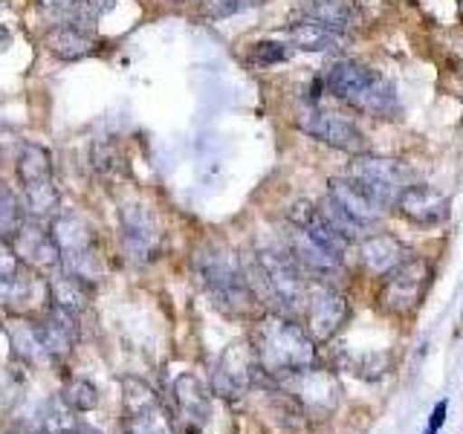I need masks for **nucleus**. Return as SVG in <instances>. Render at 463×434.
Segmentation results:
<instances>
[{
	"label": "nucleus",
	"mask_w": 463,
	"mask_h": 434,
	"mask_svg": "<svg viewBox=\"0 0 463 434\" xmlns=\"http://www.w3.org/2000/svg\"><path fill=\"white\" fill-rule=\"evenodd\" d=\"M255 354L260 371L275 380H293L301 371L316 365V342L289 318L272 316L258 327Z\"/></svg>",
	"instance_id": "obj_1"
},
{
	"label": "nucleus",
	"mask_w": 463,
	"mask_h": 434,
	"mask_svg": "<svg viewBox=\"0 0 463 434\" xmlns=\"http://www.w3.org/2000/svg\"><path fill=\"white\" fill-rule=\"evenodd\" d=\"M327 90L354 110L373 113V116H388L397 108V90L385 76L376 70L351 61V58H339L333 61L327 76H325Z\"/></svg>",
	"instance_id": "obj_2"
},
{
	"label": "nucleus",
	"mask_w": 463,
	"mask_h": 434,
	"mask_svg": "<svg viewBox=\"0 0 463 434\" xmlns=\"http://www.w3.org/2000/svg\"><path fill=\"white\" fill-rule=\"evenodd\" d=\"M194 269L217 307L243 313L252 304V284L246 278L238 255L221 243H203L194 255Z\"/></svg>",
	"instance_id": "obj_3"
},
{
	"label": "nucleus",
	"mask_w": 463,
	"mask_h": 434,
	"mask_svg": "<svg viewBox=\"0 0 463 434\" xmlns=\"http://www.w3.org/2000/svg\"><path fill=\"white\" fill-rule=\"evenodd\" d=\"M255 275L264 293L275 301V307L293 313L304 301V269L289 250L281 246H264L255 255Z\"/></svg>",
	"instance_id": "obj_4"
},
{
	"label": "nucleus",
	"mask_w": 463,
	"mask_h": 434,
	"mask_svg": "<svg viewBox=\"0 0 463 434\" xmlns=\"http://www.w3.org/2000/svg\"><path fill=\"white\" fill-rule=\"evenodd\" d=\"M431 284V264L426 258H405L400 267L385 275V287L380 293L383 310L405 316L423 304V296Z\"/></svg>",
	"instance_id": "obj_5"
},
{
	"label": "nucleus",
	"mask_w": 463,
	"mask_h": 434,
	"mask_svg": "<svg viewBox=\"0 0 463 434\" xmlns=\"http://www.w3.org/2000/svg\"><path fill=\"white\" fill-rule=\"evenodd\" d=\"M347 177L356 180L383 209L394 206L400 192L409 185V171L402 168V163L388 159V156H359V159H354Z\"/></svg>",
	"instance_id": "obj_6"
},
{
	"label": "nucleus",
	"mask_w": 463,
	"mask_h": 434,
	"mask_svg": "<svg viewBox=\"0 0 463 434\" xmlns=\"http://www.w3.org/2000/svg\"><path fill=\"white\" fill-rule=\"evenodd\" d=\"M260 373L264 371H260L255 347L250 342H232L214 371V394L238 400V394L250 391L260 380Z\"/></svg>",
	"instance_id": "obj_7"
},
{
	"label": "nucleus",
	"mask_w": 463,
	"mask_h": 434,
	"mask_svg": "<svg viewBox=\"0 0 463 434\" xmlns=\"http://www.w3.org/2000/svg\"><path fill=\"white\" fill-rule=\"evenodd\" d=\"M298 127L307 137L330 145V148H339V151H347V154L365 151V134H362V130L351 119H345V116H339V113L313 108L298 119Z\"/></svg>",
	"instance_id": "obj_8"
},
{
	"label": "nucleus",
	"mask_w": 463,
	"mask_h": 434,
	"mask_svg": "<svg viewBox=\"0 0 463 434\" xmlns=\"http://www.w3.org/2000/svg\"><path fill=\"white\" fill-rule=\"evenodd\" d=\"M122 241L128 258L148 264L159 255V243H163V231H159L156 217L139 206V203H128L122 209Z\"/></svg>",
	"instance_id": "obj_9"
},
{
	"label": "nucleus",
	"mask_w": 463,
	"mask_h": 434,
	"mask_svg": "<svg viewBox=\"0 0 463 434\" xmlns=\"http://www.w3.org/2000/svg\"><path fill=\"white\" fill-rule=\"evenodd\" d=\"M394 206L409 223L417 226H440L449 217V197L434 185H405Z\"/></svg>",
	"instance_id": "obj_10"
},
{
	"label": "nucleus",
	"mask_w": 463,
	"mask_h": 434,
	"mask_svg": "<svg viewBox=\"0 0 463 434\" xmlns=\"http://www.w3.org/2000/svg\"><path fill=\"white\" fill-rule=\"evenodd\" d=\"M327 197L336 203V206L347 217H354V221L362 229H371V226H376V223L383 221V212L385 209L356 180H351V177H333L330 180V188H327Z\"/></svg>",
	"instance_id": "obj_11"
},
{
	"label": "nucleus",
	"mask_w": 463,
	"mask_h": 434,
	"mask_svg": "<svg viewBox=\"0 0 463 434\" xmlns=\"http://www.w3.org/2000/svg\"><path fill=\"white\" fill-rule=\"evenodd\" d=\"M12 250L21 260H26L29 267L38 269H55L61 264V252L52 241L47 229H41L35 221H24L21 229L12 235Z\"/></svg>",
	"instance_id": "obj_12"
},
{
	"label": "nucleus",
	"mask_w": 463,
	"mask_h": 434,
	"mask_svg": "<svg viewBox=\"0 0 463 434\" xmlns=\"http://www.w3.org/2000/svg\"><path fill=\"white\" fill-rule=\"evenodd\" d=\"M347 318V298L339 293V289H318L310 301L307 310V327H310V339L313 342H327L342 330Z\"/></svg>",
	"instance_id": "obj_13"
},
{
	"label": "nucleus",
	"mask_w": 463,
	"mask_h": 434,
	"mask_svg": "<svg viewBox=\"0 0 463 434\" xmlns=\"http://www.w3.org/2000/svg\"><path fill=\"white\" fill-rule=\"evenodd\" d=\"M43 43H47V50L61 58V61H79V58H90L99 52V38L90 33V29H81V26H72L67 21H61L58 26H52L47 38H43Z\"/></svg>",
	"instance_id": "obj_14"
},
{
	"label": "nucleus",
	"mask_w": 463,
	"mask_h": 434,
	"mask_svg": "<svg viewBox=\"0 0 463 434\" xmlns=\"http://www.w3.org/2000/svg\"><path fill=\"white\" fill-rule=\"evenodd\" d=\"M174 400H177L180 414L188 420V426H206L212 417V394L203 385L200 376L180 373L174 380Z\"/></svg>",
	"instance_id": "obj_15"
},
{
	"label": "nucleus",
	"mask_w": 463,
	"mask_h": 434,
	"mask_svg": "<svg viewBox=\"0 0 463 434\" xmlns=\"http://www.w3.org/2000/svg\"><path fill=\"white\" fill-rule=\"evenodd\" d=\"M293 380H296L298 397L307 402L313 411H333V405L339 402L342 388L336 382V376L327 371H316L313 365L307 371H301L298 376H293Z\"/></svg>",
	"instance_id": "obj_16"
},
{
	"label": "nucleus",
	"mask_w": 463,
	"mask_h": 434,
	"mask_svg": "<svg viewBox=\"0 0 463 434\" xmlns=\"http://www.w3.org/2000/svg\"><path fill=\"white\" fill-rule=\"evenodd\" d=\"M38 336L43 342V351H47L50 356H67L72 351V344L79 342L76 316L61 310V307H52L47 313V318L38 325Z\"/></svg>",
	"instance_id": "obj_17"
},
{
	"label": "nucleus",
	"mask_w": 463,
	"mask_h": 434,
	"mask_svg": "<svg viewBox=\"0 0 463 434\" xmlns=\"http://www.w3.org/2000/svg\"><path fill=\"white\" fill-rule=\"evenodd\" d=\"M359 258H362V267H365L371 275H388L394 267H400L409 255H405L402 243L397 238H391V235H373L368 241H362Z\"/></svg>",
	"instance_id": "obj_18"
},
{
	"label": "nucleus",
	"mask_w": 463,
	"mask_h": 434,
	"mask_svg": "<svg viewBox=\"0 0 463 434\" xmlns=\"http://www.w3.org/2000/svg\"><path fill=\"white\" fill-rule=\"evenodd\" d=\"M50 235L61 255H79L93 250V229L79 214H58L50 226Z\"/></svg>",
	"instance_id": "obj_19"
},
{
	"label": "nucleus",
	"mask_w": 463,
	"mask_h": 434,
	"mask_svg": "<svg viewBox=\"0 0 463 434\" xmlns=\"http://www.w3.org/2000/svg\"><path fill=\"white\" fill-rule=\"evenodd\" d=\"M287 38H289V47L304 50V52H333V50H339V43H342L339 33H333V29L316 24L310 18L289 21Z\"/></svg>",
	"instance_id": "obj_20"
},
{
	"label": "nucleus",
	"mask_w": 463,
	"mask_h": 434,
	"mask_svg": "<svg viewBox=\"0 0 463 434\" xmlns=\"http://www.w3.org/2000/svg\"><path fill=\"white\" fill-rule=\"evenodd\" d=\"M298 12L301 18H310L339 35L354 26V9L347 0H298Z\"/></svg>",
	"instance_id": "obj_21"
},
{
	"label": "nucleus",
	"mask_w": 463,
	"mask_h": 434,
	"mask_svg": "<svg viewBox=\"0 0 463 434\" xmlns=\"http://www.w3.org/2000/svg\"><path fill=\"white\" fill-rule=\"evenodd\" d=\"M50 298L55 307L79 316L87 310V304H90V289H87L84 278H79V275L58 272L50 278Z\"/></svg>",
	"instance_id": "obj_22"
},
{
	"label": "nucleus",
	"mask_w": 463,
	"mask_h": 434,
	"mask_svg": "<svg viewBox=\"0 0 463 434\" xmlns=\"http://www.w3.org/2000/svg\"><path fill=\"white\" fill-rule=\"evenodd\" d=\"M6 336L12 344V354L24 362H38L50 356L43 351V342L38 336V325L26 322V318H12V322H6Z\"/></svg>",
	"instance_id": "obj_23"
},
{
	"label": "nucleus",
	"mask_w": 463,
	"mask_h": 434,
	"mask_svg": "<svg viewBox=\"0 0 463 434\" xmlns=\"http://www.w3.org/2000/svg\"><path fill=\"white\" fill-rule=\"evenodd\" d=\"M18 177L24 185H33L41 180H52V156L43 145L26 142L18 156Z\"/></svg>",
	"instance_id": "obj_24"
},
{
	"label": "nucleus",
	"mask_w": 463,
	"mask_h": 434,
	"mask_svg": "<svg viewBox=\"0 0 463 434\" xmlns=\"http://www.w3.org/2000/svg\"><path fill=\"white\" fill-rule=\"evenodd\" d=\"M41 431H47V434H76L79 431L76 411L70 409L61 394L50 397L41 405Z\"/></svg>",
	"instance_id": "obj_25"
},
{
	"label": "nucleus",
	"mask_w": 463,
	"mask_h": 434,
	"mask_svg": "<svg viewBox=\"0 0 463 434\" xmlns=\"http://www.w3.org/2000/svg\"><path fill=\"white\" fill-rule=\"evenodd\" d=\"M24 194H26V212H33L35 217H47L58 209L61 203V194L52 180H41L33 185H24Z\"/></svg>",
	"instance_id": "obj_26"
},
{
	"label": "nucleus",
	"mask_w": 463,
	"mask_h": 434,
	"mask_svg": "<svg viewBox=\"0 0 463 434\" xmlns=\"http://www.w3.org/2000/svg\"><path fill=\"white\" fill-rule=\"evenodd\" d=\"M122 400H125V409H128V417H137V414H145L156 409V394L151 391V385H145L137 376H128L122 382Z\"/></svg>",
	"instance_id": "obj_27"
},
{
	"label": "nucleus",
	"mask_w": 463,
	"mask_h": 434,
	"mask_svg": "<svg viewBox=\"0 0 463 434\" xmlns=\"http://www.w3.org/2000/svg\"><path fill=\"white\" fill-rule=\"evenodd\" d=\"M61 397L67 400L72 411H93L99 405V388L90 380H84V376H76V380H70L64 385Z\"/></svg>",
	"instance_id": "obj_28"
},
{
	"label": "nucleus",
	"mask_w": 463,
	"mask_h": 434,
	"mask_svg": "<svg viewBox=\"0 0 463 434\" xmlns=\"http://www.w3.org/2000/svg\"><path fill=\"white\" fill-rule=\"evenodd\" d=\"M318 214H322L325 221H327L333 229H336L347 243L359 241V235H362V231H365V229H362V226L354 221V217H347V214H345V212H342V209L336 206V203L330 200V197H325L322 203H318Z\"/></svg>",
	"instance_id": "obj_29"
},
{
	"label": "nucleus",
	"mask_w": 463,
	"mask_h": 434,
	"mask_svg": "<svg viewBox=\"0 0 463 434\" xmlns=\"http://www.w3.org/2000/svg\"><path fill=\"white\" fill-rule=\"evenodd\" d=\"M264 4H269V0H200V14L209 21H223L232 18V14L250 12Z\"/></svg>",
	"instance_id": "obj_30"
},
{
	"label": "nucleus",
	"mask_w": 463,
	"mask_h": 434,
	"mask_svg": "<svg viewBox=\"0 0 463 434\" xmlns=\"http://www.w3.org/2000/svg\"><path fill=\"white\" fill-rule=\"evenodd\" d=\"M113 6H116V0H79V4L72 6L67 24L81 26V29H90V33H93V26H96L101 18H105V14H108Z\"/></svg>",
	"instance_id": "obj_31"
},
{
	"label": "nucleus",
	"mask_w": 463,
	"mask_h": 434,
	"mask_svg": "<svg viewBox=\"0 0 463 434\" xmlns=\"http://www.w3.org/2000/svg\"><path fill=\"white\" fill-rule=\"evenodd\" d=\"M26 221V209L24 203L14 197L9 188L0 194V238H12L14 231L21 229V223Z\"/></svg>",
	"instance_id": "obj_32"
},
{
	"label": "nucleus",
	"mask_w": 463,
	"mask_h": 434,
	"mask_svg": "<svg viewBox=\"0 0 463 434\" xmlns=\"http://www.w3.org/2000/svg\"><path fill=\"white\" fill-rule=\"evenodd\" d=\"M289 58V47L281 41H258L252 43L250 55H246V61L255 64V67H272V64H281Z\"/></svg>",
	"instance_id": "obj_33"
},
{
	"label": "nucleus",
	"mask_w": 463,
	"mask_h": 434,
	"mask_svg": "<svg viewBox=\"0 0 463 434\" xmlns=\"http://www.w3.org/2000/svg\"><path fill=\"white\" fill-rule=\"evenodd\" d=\"M90 159H93V168L101 174V177H110V174H116V171H119V165H122V154H119V148H116L110 139L93 142Z\"/></svg>",
	"instance_id": "obj_34"
},
{
	"label": "nucleus",
	"mask_w": 463,
	"mask_h": 434,
	"mask_svg": "<svg viewBox=\"0 0 463 434\" xmlns=\"http://www.w3.org/2000/svg\"><path fill=\"white\" fill-rule=\"evenodd\" d=\"M128 420H130V434H171V423L159 405L145 414L128 417Z\"/></svg>",
	"instance_id": "obj_35"
},
{
	"label": "nucleus",
	"mask_w": 463,
	"mask_h": 434,
	"mask_svg": "<svg viewBox=\"0 0 463 434\" xmlns=\"http://www.w3.org/2000/svg\"><path fill=\"white\" fill-rule=\"evenodd\" d=\"M29 293H33V281L21 275V269L9 275V278L0 281V301L4 304H12V307H18V304H26L29 301Z\"/></svg>",
	"instance_id": "obj_36"
},
{
	"label": "nucleus",
	"mask_w": 463,
	"mask_h": 434,
	"mask_svg": "<svg viewBox=\"0 0 463 434\" xmlns=\"http://www.w3.org/2000/svg\"><path fill=\"white\" fill-rule=\"evenodd\" d=\"M351 368L354 373H359L362 380H380V376L385 373V356H371V354H365L362 359H356V362H351Z\"/></svg>",
	"instance_id": "obj_37"
},
{
	"label": "nucleus",
	"mask_w": 463,
	"mask_h": 434,
	"mask_svg": "<svg viewBox=\"0 0 463 434\" xmlns=\"http://www.w3.org/2000/svg\"><path fill=\"white\" fill-rule=\"evenodd\" d=\"M21 269V258L14 255L12 243L6 238H0V281L9 278V275H14Z\"/></svg>",
	"instance_id": "obj_38"
},
{
	"label": "nucleus",
	"mask_w": 463,
	"mask_h": 434,
	"mask_svg": "<svg viewBox=\"0 0 463 434\" xmlns=\"http://www.w3.org/2000/svg\"><path fill=\"white\" fill-rule=\"evenodd\" d=\"M76 4H79V0H38V6H41L43 14H50V18H61V21L70 18V12Z\"/></svg>",
	"instance_id": "obj_39"
},
{
	"label": "nucleus",
	"mask_w": 463,
	"mask_h": 434,
	"mask_svg": "<svg viewBox=\"0 0 463 434\" xmlns=\"http://www.w3.org/2000/svg\"><path fill=\"white\" fill-rule=\"evenodd\" d=\"M446 414H449V400H440L438 405H434V411L429 417V426H426L423 434H438L443 429V423H446Z\"/></svg>",
	"instance_id": "obj_40"
},
{
	"label": "nucleus",
	"mask_w": 463,
	"mask_h": 434,
	"mask_svg": "<svg viewBox=\"0 0 463 434\" xmlns=\"http://www.w3.org/2000/svg\"><path fill=\"white\" fill-rule=\"evenodd\" d=\"M9 43V33H6V26H0V50H4Z\"/></svg>",
	"instance_id": "obj_41"
},
{
	"label": "nucleus",
	"mask_w": 463,
	"mask_h": 434,
	"mask_svg": "<svg viewBox=\"0 0 463 434\" xmlns=\"http://www.w3.org/2000/svg\"><path fill=\"white\" fill-rule=\"evenodd\" d=\"M26 434H47V431H41V429H33V431H26Z\"/></svg>",
	"instance_id": "obj_42"
},
{
	"label": "nucleus",
	"mask_w": 463,
	"mask_h": 434,
	"mask_svg": "<svg viewBox=\"0 0 463 434\" xmlns=\"http://www.w3.org/2000/svg\"><path fill=\"white\" fill-rule=\"evenodd\" d=\"M168 4H185V0H168Z\"/></svg>",
	"instance_id": "obj_43"
},
{
	"label": "nucleus",
	"mask_w": 463,
	"mask_h": 434,
	"mask_svg": "<svg viewBox=\"0 0 463 434\" xmlns=\"http://www.w3.org/2000/svg\"><path fill=\"white\" fill-rule=\"evenodd\" d=\"M4 192H6V185H4V183H0V194H4Z\"/></svg>",
	"instance_id": "obj_44"
}]
</instances>
